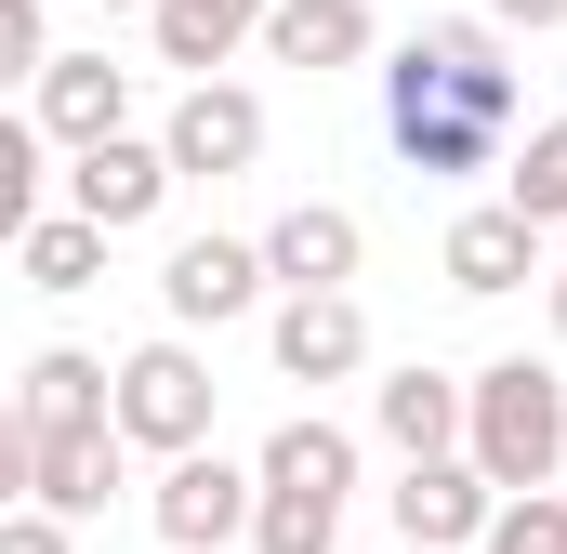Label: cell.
<instances>
[{"label": "cell", "mask_w": 567, "mask_h": 554, "mask_svg": "<svg viewBox=\"0 0 567 554\" xmlns=\"http://www.w3.org/2000/svg\"><path fill=\"white\" fill-rule=\"evenodd\" d=\"M370 410H383V435H396L410 462H462V435H475V383H449V370H423V357H410Z\"/></svg>", "instance_id": "5bb4252c"}, {"label": "cell", "mask_w": 567, "mask_h": 554, "mask_svg": "<svg viewBox=\"0 0 567 554\" xmlns=\"http://www.w3.org/2000/svg\"><path fill=\"white\" fill-rule=\"evenodd\" d=\"M555 265H567V238H555Z\"/></svg>", "instance_id": "f1b7e54d"}, {"label": "cell", "mask_w": 567, "mask_h": 554, "mask_svg": "<svg viewBox=\"0 0 567 554\" xmlns=\"http://www.w3.org/2000/svg\"><path fill=\"white\" fill-rule=\"evenodd\" d=\"M488 27H567V0H488Z\"/></svg>", "instance_id": "484cf974"}, {"label": "cell", "mask_w": 567, "mask_h": 554, "mask_svg": "<svg viewBox=\"0 0 567 554\" xmlns=\"http://www.w3.org/2000/svg\"><path fill=\"white\" fill-rule=\"evenodd\" d=\"M120 435L158 449V462L212 449V370H198V343H145V357H120Z\"/></svg>", "instance_id": "277c9868"}, {"label": "cell", "mask_w": 567, "mask_h": 554, "mask_svg": "<svg viewBox=\"0 0 567 554\" xmlns=\"http://www.w3.org/2000/svg\"><path fill=\"white\" fill-rule=\"evenodd\" d=\"M172 172H185V185H225V172H251V158H265V106H251V93H238V80H198V93H185V106H172Z\"/></svg>", "instance_id": "ba28073f"}, {"label": "cell", "mask_w": 567, "mask_h": 554, "mask_svg": "<svg viewBox=\"0 0 567 554\" xmlns=\"http://www.w3.org/2000/svg\"><path fill=\"white\" fill-rule=\"evenodd\" d=\"M145 27H158V66H198V80H212L238 40H265V27H278V0H158Z\"/></svg>", "instance_id": "2e32d148"}, {"label": "cell", "mask_w": 567, "mask_h": 554, "mask_svg": "<svg viewBox=\"0 0 567 554\" xmlns=\"http://www.w3.org/2000/svg\"><path fill=\"white\" fill-rule=\"evenodd\" d=\"M120 489H133V435H120V422H106V435H40V475H27L40 515L80 529V515H106Z\"/></svg>", "instance_id": "4fadbf2b"}, {"label": "cell", "mask_w": 567, "mask_h": 554, "mask_svg": "<svg viewBox=\"0 0 567 554\" xmlns=\"http://www.w3.org/2000/svg\"><path fill=\"white\" fill-rule=\"evenodd\" d=\"M158 304H172V330L251 317V304H265V238H185V252L158 265Z\"/></svg>", "instance_id": "8992f818"}, {"label": "cell", "mask_w": 567, "mask_h": 554, "mask_svg": "<svg viewBox=\"0 0 567 554\" xmlns=\"http://www.w3.org/2000/svg\"><path fill=\"white\" fill-rule=\"evenodd\" d=\"M172 185H185V172H172V145H93V158H80V172H66V212H93V225H106V238H133V225H158V198H172Z\"/></svg>", "instance_id": "9c48e42d"}, {"label": "cell", "mask_w": 567, "mask_h": 554, "mask_svg": "<svg viewBox=\"0 0 567 554\" xmlns=\"http://www.w3.org/2000/svg\"><path fill=\"white\" fill-rule=\"evenodd\" d=\"M265 53H278V66H303V80H330V66H370V0H278Z\"/></svg>", "instance_id": "e0dca14e"}, {"label": "cell", "mask_w": 567, "mask_h": 554, "mask_svg": "<svg viewBox=\"0 0 567 554\" xmlns=\"http://www.w3.org/2000/svg\"><path fill=\"white\" fill-rule=\"evenodd\" d=\"M145 515H158V542H172V554H225V542L265 529V475H238L225 449H185V462H158Z\"/></svg>", "instance_id": "3957f363"}, {"label": "cell", "mask_w": 567, "mask_h": 554, "mask_svg": "<svg viewBox=\"0 0 567 554\" xmlns=\"http://www.w3.org/2000/svg\"><path fill=\"white\" fill-rule=\"evenodd\" d=\"M13 265H27V290H93V277H106V225H93V212H40V225L13 238Z\"/></svg>", "instance_id": "ac0fdd59"}, {"label": "cell", "mask_w": 567, "mask_h": 554, "mask_svg": "<svg viewBox=\"0 0 567 554\" xmlns=\"http://www.w3.org/2000/svg\"><path fill=\"white\" fill-rule=\"evenodd\" d=\"M475 554H567V502L555 489H542V502H502V529H488Z\"/></svg>", "instance_id": "603a6c76"}, {"label": "cell", "mask_w": 567, "mask_h": 554, "mask_svg": "<svg viewBox=\"0 0 567 554\" xmlns=\"http://www.w3.org/2000/svg\"><path fill=\"white\" fill-rule=\"evenodd\" d=\"M53 145H120V120H133V66H106V53H53V80H40V106H27Z\"/></svg>", "instance_id": "30bf717a"}, {"label": "cell", "mask_w": 567, "mask_h": 554, "mask_svg": "<svg viewBox=\"0 0 567 554\" xmlns=\"http://www.w3.org/2000/svg\"><path fill=\"white\" fill-rule=\"evenodd\" d=\"M462 462H475L502 502H542L567 475V383L542 357H488V370H475V435H462Z\"/></svg>", "instance_id": "7a4b0ae2"}, {"label": "cell", "mask_w": 567, "mask_h": 554, "mask_svg": "<svg viewBox=\"0 0 567 554\" xmlns=\"http://www.w3.org/2000/svg\"><path fill=\"white\" fill-rule=\"evenodd\" d=\"M265 343H278V383H357V370H370V317H357V290H290Z\"/></svg>", "instance_id": "52a82bcc"}, {"label": "cell", "mask_w": 567, "mask_h": 554, "mask_svg": "<svg viewBox=\"0 0 567 554\" xmlns=\"http://www.w3.org/2000/svg\"><path fill=\"white\" fill-rule=\"evenodd\" d=\"M251 475H265V489H357V435H343V422H278Z\"/></svg>", "instance_id": "d6986e66"}, {"label": "cell", "mask_w": 567, "mask_h": 554, "mask_svg": "<svg viewBox=\"0 0 567 554\" xmlns=\"http://www.w3.org/2000/svg\"><path fill=\"white\" fill-rule=\"evenodd\" d=\"M396 554H410V542H396Z\"/></svg>", "instance_id": "f546056e"}, {"label": "cell", "mask_w": 567, "mask_h": 554, "mask_svg": "<svg viewBox=\"0 0 567 554\" xmlns=\"http://www.w3.org/2000/svg\"><path fill=\"white\" fill-rule=\"evenodd\" d=\"M0 66L53 80V27H40V0H0Z\"/></svg>", "instance_id": "cb8c5ba5"}, {"label": "cell", "mask_w": 567, "mask_h": 554, "mask_svg": "<svg viewBox=\"0 0 567 554\" xmlns=\"http://www.w3.org/2000/svg\"><path fill=\"white\" fill-rule=\"evenodd\" d=\"M502 198H515L542 238H567V120H542V133L502 158Z\"/></svg>", "instance_id": "ffe728a7"}, {"label": "cell", "mask_w": 567, "mask_h": 554, "mask_svg": "<svg viewBox=\"0 0 567 554\" xmlns=\"http://www.w3.org/2000/svg\"><path fill=\"white\" fill-rule=\"evenodd\" d=\"M13 422H27V435H106V422H120V370L80 357V343H53V357H27Z\"/></svg>", "instance_id": "7c38bea8"}, {"label": "cell", "mask_w": 567, "mask_h": 554, "mask_svg": "<svg viewBox=\"0 0 567 554\" xmlns=\"http://www.w3.org/2000/svg\"><path fill=\"white\" fill-rule=\"evenodd\" d=\"M40 120H0V225H13V238H27V225H40Z\"/></svg>", "instance_id": "7402d4cb"}, {"label": "cell", "mask_w": 567, "mask_h": 554, "mask_svg": "<svg viewBox=\"0 0 567 554\" xmlns=\"http://www.w3.org/2000/svg\"><path fill=\"white\" fill-rule=\"evenodd\" d=\"M357 252H370V238H357V212H343V198H303V212L265 225V277H290V290H343Z\"/></svg>", "instance_id": "9a60e30c"}, {"label": "cell", "mask_w": 567, "mask_h": 554, "mask_svg": "<svg viewBox=\"0 0 567 554\" xmlns=\"http://www.w3.org/2000/svg\"><path fill=\"white\" fill-rule=\"evenodd\" d=\"M383 133H396L410 172H488L515 145V66H502V27L488 13L410 27V53L383 66Z\"/></svg>", "instance_id": "6da1fadb"}, {"label": "cell", "mask_w": 567, "mask_h": 554, "mask_svg": "<svg viewBox=\"0 0 567 554\" xmlns=\"http://www.w3.org/2000/svg\"><path fill=\"white\" fill-rule=\"evenodd\" d=\"M383 502H396V542H410V554H462V542L502 529V489H488L475 462H410Z\"/></svg>", "instance_id": "5b68a950"}, {"label": "cell", "mask_w": 567, "mask_h": 554, "mask_svg": "<svg viewBox=\"0 0 567 554\" xmlns=\"http://www.w3.org/2000/svg\"><path fill=\"white\" fill-rule=\"evenodd\" d=\"M0 554H66V515H40V502H13V515H0Z\"/></svg>", "instance_id": "d4e9b609"}, {"label": "cell", "mask_w": 567, "mask_h": 554, "mask_svg": "<svg viewBox=\"0 0 567 554\" xmlns=\"http://www.w3.org/2000/svg\"><path fill=\"white\" fill-rule=\"evenodd\" d=\"M542 252H555V238H542L515 198H488V212H462V225H449V290L502 304V290H528V277H542Z\"/></svg>", "instance_id": "8fae6325"}, {"label": "cell", "mask_w": 567, "mask_h": 554, "mask_svg": "<svg viewBox=\"0 0 567 554\" xmlns=\"http://www.w3.org/2000/svg\"><path fill=\"white\" fill-rule=\"evenodd\" d=\"M555 343H567V265H555Z\"/></svg>", "instance_id": "4316f807"}, {"label": "cell", "mask_w": 567, "mask_h": 554, "mask_svg": "<svg viewBox=\"0 0 567 554\" xmlns=\"http://www.w3.org/2000/svg\"><path fill=\"white\" fill-rule=\"evenodd\" d=\"M106 13H158V0H106Z\"/></svg>", "instance_id": "83f0119b"}, {"label": "cell", "mask_w": 567, "mask_h": 554, "mask_svg": "<svg viewBox=\"0 0 567 554\" xmlns=\"http://www.w3.org/2000/svg\"><path fill=\"white\" fill-rule=\"evenodd\" d=\"M330 542H343V489H265L251 554H330Z\"/></svg>", "instance_id": "44dd1931"}]
</instances>
